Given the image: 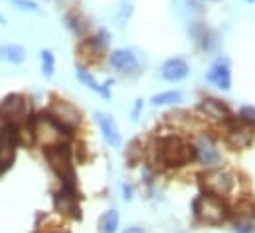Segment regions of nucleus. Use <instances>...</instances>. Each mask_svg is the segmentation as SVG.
<instances>
[{
    "instance_id": "nucleus-1",
    "label": "nucleus",
    "mask_w": 255,
    "mask_h": 233,
    "mask_svg": "<svg viewBox=\"0 0 255 233\" xmlns=\"http://www.w3.org/2000/svg\"><path fill=\"white\" fill-rule=\"evenodd\" d=\"M158 160L168 168H180L196 160V148L194 144L186 142L180 136H164L158 140L156 146Z\"/></svg>"
},
{
    "instance_id": "nucleus-2",
    "label": "nucleus",
    "mask_w": 255,
    "mask_h": 233,
    "mask_svg": "<svg viewBox=\"0 0 255 233\" xmlns=\"http://www.w3.org/2000/svg\"><path fill=\"white\" fill-rule=\"evenodd\" d=\"M194 214L198 220H202L206 224H220L230 216L226 200L220 196L208 194V192H204L202 196H198L194 200Z\"/></svg>"
},
{
    "instance_id": "nucleus-3",
    "label": "nucleus",
    "mask_w": 255,
    "mask_h": 233,
    "mask_svg": "<svg viewBox=\"0 0 255 233\" xmlns=\"http://www.w3.org/2000/svg\"><path fill=\"white\" fill-rule=\"evenodd\" d=\"M46 160H48V164L52 166V170L60 176L64 182H71V184H73L71 152H69V146L64 144V140L46 146Z\"/></svg>"
},
{
    "instance_id": "nucleus-4",
    "label": "nucleus",
    "mask_w": 255,
    "mask_h": 233,
    "mask_svg": "<svg viewBox=\"0 0 255 233\" xmlns=\"http://www.w3.org/2000/svg\"><path fill=\"white\" fill-rule=\"evenodd\" d=\"M234 176L226 170H208L206 174L202 176V186L208 194H214V196H220V198H226L232 190H234Z\"/></svg>"
},
{
    "instance_id": "nucleus-5",
    "label": "nucleus",
    "mask_w": 255,
    "mask_h": 233,
    "mask_svg": "<svg viewBox=\"0 0 255 233\" xmlns=\"http://www.w3.org/2000/svg\"><path fill=\"white\" fill-rule=\"evenodd\" d=\"M18 142V126L4 122L0 126V174L12 164Z\"/></svg>"
},
{
    "instance_id": "nucleus-6",
    "label": "nucleus",
    "mask_w": 255,
    "mask_h": 233,
    "mask_svg": "<svg viewBox=\"0 0 255 233\" xmlns=\"http://www.w3.org/2000/svg\"><path fill=\"white\" fill-rule=\"evenodd\" d=\"M0 113L4 115V120L18 126L26 116H28V103L24 97L20 95H10L4 99V103L0 105Z\"/></svg>"
},
{
    "instance_id": "nucleus-7",
    "label": "nucleus",
    "mask_w": 255,
    "mask_h": 233,
    "mask_svg": "<svg viewBox=\"0 0 255 233\" xmlns=\"http://www.w3.org/2000/svg\"><path fill=\"white\" fill-rule=\"evenodd\" d=\"M194 148H196V160H200L204 166L214 168V166L220 164V160H222L220 150H218L216 142L208 134H200L198 140L194 142Z\"/></svg>"
},
{
    "instance_id": "nucleus-8",
    "label": "nucleus",
    "mask_w": 255,
    "mask_h": 233,
    "mask_svg": "<svg viewBox=\"0 0 255 233\" xmlns=\"http://www.w3.org/2000/svg\"><path fill=\"white\" fill-rule=\"evenodd\" d=\"M206 79H208L210 83H214L216 87H220V89H224V91H230V89H232V65H230V59L228 58L216 59V61L212 63V67H210Z\"/></svg>"
},
{
    "instance_id": "nucleus-9",
    "label": "nucleus",
    "mask_w": 255,
    "mask_h": 233,
    "mask_svg": "<svg viewBox=\"0 0 255 233\" xmlns=\"http://www.w3.org/2000/svg\"><path fill=\"white\" fill-rule=\"evenodd\" d=\"M52 118L58 120L65 130H73L75 124L81 120V115L77 113V109L73 105H69L67 101H58L54 107H52Z\"/></svg>"
},
{
    "instance_id": "nucleus-10",
    "label": "nucleus",
    "mask_w": 255,
    "mask_h": 233,
    "mask_svg": "<svg viewBox=\"0 0 255 233\" xmlns=\"http://www.w3.org/2000/svg\"><path fill=\"white\" fill-rule=\"evenodd\" d=\"M109 61H111V65L119 73L134 75L138 71V59H136V56L130 50H115V52H111Z\"/></svg>"
},
{
    "instance_id": "nucleus-11",
    "label": "nucleus",
    "mask_w": 255,
    "mask_h": 233,
    "mask_svg": "<svg viewBox=\"0 0 255 233\" xmlns=\"http://www.w3.org/2000/svg\"><path fill=\"white\" fill-rule=\"evenodd\" d=\"M188 71H190V67H188V61L184 58L166 59V61L162 63V69H160L162 77H164L166 81H170V83H178V81L186 79V77H188Z\"/></svg>"
},
{
    "instance_id": "nucleus-12",
    "label": "nucleus",
    "mask_w": 255,
    "mask_h": 233,
    "mask_svg": "<svg viewBox=\"0 0 255 233\" xmlns=\"http://www.w3.org/2000/svg\"><path fill=\"white\" fill-rule=\"evenodd\" d=\"M95 120H97L99 128H101L103 138L107 140V144H111L113 148H119V146H121V142H123V138H121V132H119V128H117L115 120H113L109 115L101 113V111H99V113H95Z\"/></svg>"
},
{
    "instance_id": "nucleus-13",
    "label": "nucleus",
    "mask_w": 255,
    "mask_h": 233,
    "mask_svg": "<svg viewBox=\"0 0 255 233\" xmlns=\"http://www.w3.org/2000/svg\"><path fill=\"white\" fill-rule=\"evenodd\" d=\"M54 202H56V208L62 210V214L75 212V216H79L77 214V192H75V184L64 182V188L56 194Z\"/></svg>"
},
{
    "instance_id": "nucleus-14",
    "label": "nucleus",
    "mask_w": 255,
    "mask_h": 233,
    "mask_svg": "<svg viewBox=\"0 0 255 233\" xmlns=\"http://www.w3.org/2000/svg\"><path fill=\"white\" fill-rule=\"evenodd\" d=\"M200 111H204L206 115L216 118V120H230L232 118L230 109L218 99H204L202 105H200Z\"/></svg>"
},
{
    "instance_id": "nucleus-15",
    "label": "nucleus",
    "mask_w": 255,
    "mask_h": 233,
    "mask_svg": "<svg viewBox=\"0 0 255 233\" xmlns=\"http://www.w3.org/2000/svg\"><path fill=\"white\" fill-rule=\"evenodd\" d=\"M75 77L79 79V83H83L87 89H91V91H97V93H101L103 97H109L111 93H109V85H111V81H107L105 85H99L97 83V79L85 69V67H79L77 65V69H75Z\"/></svg>"
},
{
    "instance_id": "nucleus-16",
    "label": "nucleus",
    "mask_w": 255,
    "mask_h": 233,
    "mask_svg": "<svg viewBox=\"0 0 255 233\" xmlns=\"http://www.w3.org/2000/svg\"><path fill=\"white\" fill-rule=\"evenodd\" d=\"M0 61L20 65L26 61V50L20 44H4L0 46Z\"/></svg>"
},
{
    "instance_id": "nucleus-17",
    "label": "nucleus",
    "mask_w": 255,
    "mask_h": 233,
    "mask_svg": "<svg viewBox=\"0 0 255 233\" xmlns=\"http://www.w3.org/2000/svg\"><path fill=\"white\" fill-rule=\"evenodd\" d=\"M182 101V93L180 91H162V93H156L152 95L150 103L154 107H166V105H176Z\"/></svg>"
},
{
    "instance_id": "nucleus-18",
    "label": "nucleus",
    "mask_w": 255,
    "mask_h": 233,
    "mask_svg": "<svg viewBox=\"0 0 255 233\" xmlns=\"http://www.w3.org/2000/svg\"><path fill=\"white\" fill-rule=\"evenodd\" d=\"M119 228V212L117 210H109L101 216L99 220V230L101 233H117Z\"/></svg>"
},
{
    "instance_id": "nucleus-19",
    "label": "nucleus",
    "mask_w": 255,
    "mask_h": 233,
    "mask_svg": "<svg viewBox=\"0 0 255 233\" xmlns=\"http://www.w3.org/2000/svg\"><path fill=\"white\" fill-rule=\"evenodd\" d=\"M40 58H42V73L46 77H52L54 71H56V58H54V54L50 50H42Z\"/></svg>"
},
{
    "instance_id": "nucleus-20",
    "label": "nucleus",
    "mask_w": 255,
    "mask_h": 233,
    "mask_svg": "<svg viewBox=\"0 0 255 233\" xmlns=\"http://www.w3.org/2000/svg\"><path fill=\"white\" fill-rule=\"evenodd\" d=\"M10 4L20 8V10H26V12H38L40 10V6L34 0H10Z\"/></svg>"
},
{
    "instance_id": "nucleus-21",
    "label": "nucleus",
    "mask_w": 255,
    "mask_h": 233,
    "mask_svg": "<svg viewBox=\"0 0 255 233\" xmlns=\"http://www.w3.org/2000/svg\"><path fill=\"white\" fill-rule=\"evenodd\" d=\"M240 120H244V122H248V124H255L254 107H242V109H240Z\"/></svg>"
},
{
    "instance_id": "nucleus-22",
    "label": "nucleus",
    "mask_w": 255,
    "mask_h": 233,
    "mask_svg": "<svg viewBox=\"0 0 255 233\" xmlns=\"http://www.w3.org/2000/svg\"><path fill=\"white\" fill-rule=\"evenodd\" d=\"M234 233H255V228L254 224H236Z\"/></svg>"
},
{
    "instance_id": "nucleus-23",
    "label": "nucleus",
    "mask_w": 255,
    "mask_h": 233,
    "mask_svg": "<svg viewBox=\"0 0 255 233\" xmlns=\"http://www.w3.org/2000/svg\"><path fill=\"white\" fill-rule=\"evenodd\" d=\"M140 107H142V101L138 99V101L134 103V109H132V118H136V115H138V111H140Z\"/></svg>"
},
{
    "instance_id": "nucleus-24",
    "label": "nucleus",
    "mask_w": 255,
    "mask_h": 233,
    "mask_svg": "<svg viewBox=\"0 0 255 233\" xmlns=\"http://www.w3.org/2000/svg\"><path fill=\"white\" fill-rule=\"evenodd\" d=\"M123 233H144V230L142 228H136V226H132V228H127Z\"/></svg>"
},
{
    "instance_id": "nucleus-25",
    "label": "nucleus",
    "mask_w": 255,
    "mask_h": 233,
    "mask_svg": "<svg viewBox=\"0 0 255 233\" xmlns=\"http://www.w3.org/2000/svg\"><path fill=\"white\" fill-rule=\"evenodd\" d=\"M248 2H255V0H248Z\"/></svg>"
},
{
    "instance_id": "nucleus-26",
    "label": "nucleus",
    "mask_w": 255,
    "mask_h": 233,
    "mask_svg": "<svg viewBox=\"0 0 255 233\" xmlns=\"http://www.w3.org/2000/svg\"><path fill=\"white\" fill-rule=\"evenodd\" d=\"M58 233H64V232H58Z\"/></svg>"
}]
</instances>
